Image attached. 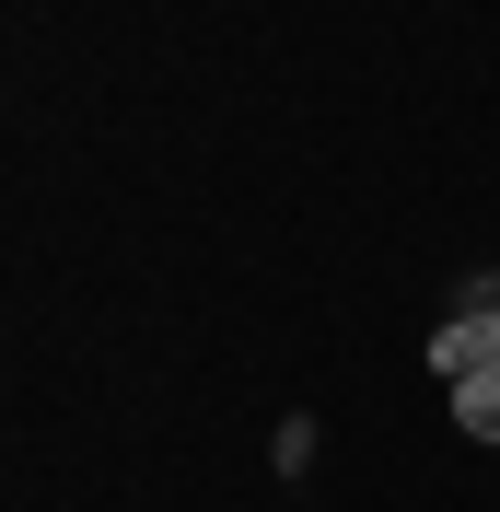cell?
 Returning a JSON list of instances; mask_svg holds the SVG:
<instances>
[{
	"mask_svg": "<svg viewBox=\"0 0 500 512\" xmlns=\"http://www.w3.org/2000/svg\"><path fill=\"white\" fill-rule=\"evenodd\" d=\"M431 373H442V384L500 373V280H477V291H466V315H442V338H431Z\"/></svg>",
	"mask_w": 500,
	"mask_h": 512,
	"instance_id": "obj_1",
	"label": "cell"
},
{
	"mask_svg": "<svg viewBox=\"0 0 500 512\" xmlns=\"http://www.w3.org/2000/svg\"><path fill=\"white\" fill-rule=\"evenodd\" d=\"M454 419H466L477 443H500V373H466V384H454Z\"/></svg>",
	"mask_w": 500,
	"mask_h": 512,
	"instance_id": "obj_2",
	"label": "cell"
}]
</instances>
